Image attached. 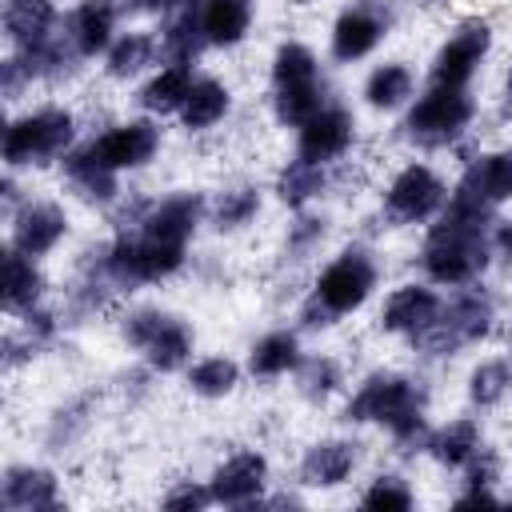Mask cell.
I'll list each match as a JSON object with an SVG mask.
<instances>
[{"mask_svg": "<svg viewBox=\"0 0 512 512\" xmlns=\"http://www.w3.org/2000/svg\"><path fill=\"white\" fill-rule=\"evenodd\" d=\"M292 4H312V0H292Z\"/></svg>", "mask_w": 512, "mask_h": 512, "instance_id": "f6af8a7d", "label": "cell"}, {"mask_svg": "<svg viewBox=\"0 0 512 512\" xmlns=\"http://www.w3.org/2000/svg\"><path fill=\"white\" fill-rule=\"evenodd\" d=\"M508 388H512V368H508V360H484V364H476L472 376H468V400H472L476 408L500 404Z\"/></svg>", "mask_w": 512, "mask_h": 512, "instance_id": "8d00e7d4", "label": "cell"}, {"mask_svg": "<svg viewBox=\"0 0 512 512\" xmlns=\"http://www.w3.org/2000/svg\"><path fill=\"white\" fill-rule=\"evenodd\" d=\"M492 48V24L472 16V20H460L456 32L436 48L432 56V84H444V88H468V80L476 76L480 60L488 56Z\"/></svg>", "mask_w": 512, "mask_h": 512, "instance_id": "ba28073f", "label": "cell"}, {"mask_svg": "<svg viewBox=\"0 0 512 512\" xmlns=\"http://www.w3.org/2000/svg\"><path fill=\"white\" fill-rule=\"evenodd\" d=\"M40 300H44V276H40V268L32 264V256L8 248L4 252V312L24 316V312L40 308Z\"/></svg>", "mask_w": 512, "mask_h": 512, "instance_id": "cb8c5ba5", "label": "cell"}, {"mask_svg": "<svg viewBox=\"0 0 512 512\" xmlns=\"http://www.w3.org/2000/svg\"><path fill=\"white\" fill-rule=\"evenodd\" d=\"M392 24V12L384 0H356L348 4L336 24H332V36H328V48H332V60L340 64H352V60H364L388 32Z\"/></svg>", "mask_w": 512, "mask_h": 512, "instance_id": "30bf717a", "label": "cell"}, {"mask_svg": "<svg viewBox=\"0 0 512 512\" xmlns=\"http://www.w3.org/2000/svg\"><path fill=\"white\" fill-rule=\"evenodd\" d=\"M340 364L332 360V356H308V360H300L296 364V384H300V392L308 396V400H324V396H332L336 388H340Z\"/></svg>", "mask_w": 512, "mask_h": 512, "instance_id": "74e56055", "label": "cell"}, {"mask_svg": "<svg viewBox=\"0 0 512 512\" xmlns=\"http://www.w3.org/2000/svg\"><path fill=\"white\" fill-rule=\"evenodd\" d=\"M112 32H116V4L112 0H80L64 20V36L80 52V60L108 52L116 40Z\"/></svg>", "mask_w": 512, "mask_h": 512, "instance_id": "d6986e66", "label": "cell"}, {"mask_svg": "<svg viewBox=\"0 0 512 512\" xmlns=\"http://www.w3.org/2000/svg\"><path fill=\"white\" fill-rule=\"evenodd\" d=\"M356 468V444L352 440H320L300 460V484L308 488H336Z\"/></svg>", "mask_w": 512, "mask_h": 512, "instance_id": "44dd1931", "label": "cell"}, {"mask_svg": "<svg viewBox=\"0 0 512 512\" xmlns=\"http://www.w3.org/2000/svg\"><path fill=\"white\" fill-rule=\"evenodd\" d=\"M156 56H160V40L156 36H148V32H124L104 52V72L112 80H132L136 72H144L148 64H156Z\"/></svg>", "mask_w": 512, "mask_h": 512, "instance_id": "83f0119b", "label": "cell"}, {"mask_svg": "<svg viewBox=\"0 0 512 512\" xmlns=\"http://www.w3.org/2000/svg\"><path fill=\"white\" fill-rule=\"evenodd\" d=\"M92 156L112 168V172H128V168H140L156 156L160 148V128L152 120H128V124H116L108 132H100L96 140H88Z\"/></svg>", "mask_w": 512, "mask_h": 512, "instance_id": "8fae6325", "label": "cell"}, {"mask_svg": "<svg viewBox=\"0 0 512 512\" xmlns=\"http://www.w3.org/2000/svg\"><path fill=\"white\" fill-rule=\"evenodd\" d=\"M256 212H260V192H256L252 184L224 188L220 200L212 204V224H216L220 232H236V228H244Z\"/></svg>", "mask_w": 512, "mask_h": 512, "instance_id": "e575fe53", "label": "cell"}, {"mask_svg": "<svg viewBox=\"0 0 512 512\" xmlns=\"http://www.w3.org/2000/svg\"><path fill=\"white\" fill-rule=\"evenodd\" d=\"M324 108V84L308 80V84H284L272 88V112L284 128H300L304 120H312Z\"/></svg>", "mask_w": 512, "mask_h": 512, "instance_id": "1f68e13d", "label": "cell"}, {"mask_svg": "<svg viewBox=\"0 0 512 512\" xmlns=\"http://www.w3.org/2000/svg\"><path fill=\"white\" fill-rule=\"evenodd\" d=\"M476 452H480V428H476V420H452V424L436 428L432 440H428V456L436 464H444V468H464Z\"/></svg>", "mask_w": 512, "mask_h": 512, "instance_id": "4dcf8cb0", "label": "cell"}, {"mask_svg": "<svg viewBox=\"0 0 512 512\" xmlns=\"http://www.w3.org/2000/svg\"><path fill=\"white\" fill-rule=\"evenodd\" d=\"M324 228H328L324 216H300L296 224H288V252H292V256L312 252V248L324 240Z\"/></svg>", "mask_w": 512, "mask_h": 512, "instance_id": "ab89813d", "label": "cell"}, {"mask_svg": "<svg viewBox=\"0 0 512 512\" xmlns=\"http://www.w3.org/2000/svg\"><path fill=\"white\" fill-rule=\"evenodd\" d=\"M452 196H464V200L484 204V208L496 212V204L512 200V152H484V156H476L464 168V176H460Z\"/></svg>", "mask_w": 512, "mask_h": 512, "instance_id": "ac0fdd59", "label": "cell"}, {"mask_svg": "<svg viewBox=\"0 0 512 512\" xmlns=\"http://www.w3.org/2000/svg\"><path fill=\"white\" fill-rule=\"evenodd\" d=\"M412 68L408 64H400V60H392V64H380L372 76H368V84H364V100L372 104V108H380V112H392V108H400L408 96H412Z\"/></svg>", "mask_w": 512, "mask_h": 512, "instance_id": "d6a6232c", "label": "cell"}, {"mask_svg": "<svg viewBox=\"0 0 512 512\" xmlns=\"http://www.w3.org/2000/svg\"><path fill=\"white\" fill-rule=\"evenodd\" d=\"M248 24H252V0H204L200 4V28L212 48L240 44Z\"/></svg>", "mask_w": 512, "mask_h": 512, "instance_id": "d4e9b609", "label": "cell"}, {"mask_svg": "<svg viewBox=\"0 0 512 512\" xmlns=\"http://www.w3.org/2000/svg\"><path fill=\"white\" fill-rule=\"evenodd\" d=\"M492 320H496L492 296L480 292V288H472V284H464L452 300H444L440 316H436L420 336H412V344H416L424 356H452V352H460L464 344H476L480 336H488Z\"/></svg>", "mask_w": 512, "mask_h": 512, "instance_id": "277c9868", "label": "cell"}, {"mask_svg": "<svg viewBox=\"0 0 512 512\" xmlns=\"http://www.w3.org/2000/svg\"><path fill=\"white\" fill-rule=\"evenodd\" d=\"M376 280H380V268H376L372 252H368V248H344V252L316 276L312 296H308V304H304V312H300L304 324H308V328H324V324H332V320L356 312V308L372 296Z\"/></svg>", "mask_w": 512, "mask_h": 512, "instance_id": "3957f363", "label": "cell"}, {"mask_svg": "<svg viewBox=\"0 0 512 512\" xmlns=\"http://www.w3.org/2000/svg\"><path fill=\"white\" fill-rule=\"evenodd\" d=\"M192 92V64H168L140 88V108L152 116H180L184 100Z\"/></svg>", "mask_w": 512, "mask_h": 512, "instance_id": "484cf974", "label": "cell"}, {"mask_svg": "<svg viewBox=\"0 0 512 512\" xmlns=\"http://www.w3.org/2000/svg\"><path fill=\"white\" fill-rule=\"evenodd\" d=\"M440 308H444V300L432 288H424V284H400L384 300V308H380V328L412 340V336H420L440 316Z\"/></svg>", "mask_w": 512, "mask_h": 512, "instance_id": "2e32d148", "label": "cell"}, {"mask_svg": "<svg viewBox=\"0 0 512 512\" xmlns=\"http://www.w3.org/2000/svg\"><path fill=\"white\" fill-rule=\"evenodd\" d=\"M228 108H232V92L220 80L200 76V80H192V92H188V100L180 108V124L188 132H204L212 124H220L228 116Z\"/></svg>", "mask_w": 512, "mask_h": 512, "instance_id": "4316f807", "label": "cell"}, {"mask_svg": "<svg viewBox=\"0 0 512 512\" xmlns=\"http://www.w3.org/2000/svg\"><path fill=\"white\" fill-rule=\"evenodd\" d=\"M124 340L144 352L152 372H176L192 356V328L180 316H168L160 308H136L120 324Z\"/></svg>", "mask_w": 512, "mask_h": 512, "instance_id": "52a82bcc", "label": "cell"}, {"mask_svg": "<svg viewBox=\"0 0 512 512\" xmlns=\"http://www.w3.org/2000/svg\"><path fill=\"white\" fill-rule=\"evenodd\" d=\"M296 364H300V340H296V332H288V328H276V332H268V336H260L256 344H252V352H248V368H252V376H284V372H296Z\"/></svg>", "mask_w": 512, "mask_h": 512, "instance_id": "f546056e", "label": "cell"}, {"mask_svg": "<svg viewBox=\"0 0 512 512\" xmlns=\"http://www.w3.org/2000/svg\"><path fill=\"white\" fill-rule=\"evenodd\" d=\"M324 168H328V164H316V160H304V156L288 160V164L276 172V196H280V204L304 208L312 196H320V192L328 188V172H324Z\"/></svg>", "mask_w": 512, "mask_h": 512, "instance_id": "f1b7e54d", "label": "cell"}, {"mask_svg": "<svg viewBox=\"0 0 512 512\" xmlns=\"http://www.w3.org/2000/svg\"><path fill=\"white\" fill-rule=\"evenodd\" d=\"M444 200H448L444 180L428 164H408L392 176L384 192V212L392 224H424L444 208Z\"/></svg>", "mask_w": 512, "mask_h": 512, "instance_id": "9c48e42d", "label": "cell"}, {"mask_svg": "<svg viewBox=\"0 0 512 512\" xmlns=\"http://www.w3.org/2000/svg\"><path fill=\"white\" fill-rule=\"evenodd\" d=\"M156 40H160V56L168 64H192L200 56V48L208 44L204 40V28H200V8L196 4H184V8L168 12Z\"/></svg>", "mask_w": 512, "mask_h": 512, "instance_id": "603a6c76", "label": "cell"}, {"mask_svg": "<svg viewBox=\"0 0 512 512\" xmlns=\"http://www.w3.org/2000/svg\"><path fill=\"white\" fill-rule=\"evenodd\" d=\"M428 4H432V0H428Z\"/></svg>", "mask_w": 512, "mask_h": 512, "instance_id": "bcb514c9", "label": "cell"}, {"mask_svg": "<svg viewBox=\"0 0 512 512\" xmlns=\"http://www.w3.org/2000/svg\"><path fill=\"white\" fill-rule=\"evenodd\" d=\"M236 384H240V368H236V360H228V356H204V360H196V364L188 368V388H192L196 396L216 400V396H228Z\"/></svg>", "mask_w": 512, "mask_h": 512, "instance_id": "836d02e7", "label": "cell"}, {"mask_svg": "<svg viewBox=\"0 0 512 512\" xmlns=\"http://www.w3.org/2000/svg\"><path fill=\"white\" fill-rule=\"evenodd\" d=\"M72 140H76V116L68 108L24 112L4 128V164L8 168H28V164L64 160Z\"/></svg>", "mask_w": 512, "mask_h": 512, "instance_id": "5b68a950", "label": "cell"}, {"mask_svg": "<svg viewBox=\"0 0 512 512\" xmlns=\"http://www.w3.org/2000/svg\"><path fill=\"white\" fill-rule=\"evenodd\" d=\"M472 116H476V104H472L468 88L428 84V92L408 108L404 132L420 148H444V144H452V140L464 136V128L472 124Z\"/></svg>", "mask_w": 512, "mask_h": 512, "instance_id": "8992f818", "label": "cell"}, {"mask_svg": "<svg viewBox=\"0 0 512 512\" xmlns=\"http://www.w3.org/2000/svg\"><path fill=\"white\" fill-rule=\"evenodd\" d=\"M504 116H512V72H508V84H504Z\"/></svg>", "mask_w": 512, "mask_h": 512, "instance_id": "ee69618b", "label": "cell"}, {"mask_svg": "<svg viewBox=\"0 0 512 512\" xmlns=\"http://www.w3.org/2000/svg\"><path fill=\"white\" fill-rule=\"evenodd\" d=\"M360 504L364 508H412V492H408V484L400 480V476H376L372 480V488L360 496Z\"/></svg>", "mask_w": 512, "mask_h": 512, "instance_id": "f35d334b", "label": "cell"}, {"mask_svg": "<svg viewBox=\"0 0 512 512\" xmlns=\"http://www.w3.org/2000/svg\"><path fill=\"white\" fill-rule=\"evenodd\" d=\"M208 204L200 192H172L164 200H152L148 212L140 216L136 232L144 236H156V240H168V244H184L188 248V236L200 228Z\"/></svg>", "mask_w": 512, "mask_h": 512, "instance_id": "4fadbf2b", "label": "cell"}, {"mask_svg": "<svg viewBox=\"0 0 512 512\" xmlns=\"http://www.w3.org/2000/svg\"><path fill=\"white\" fill-rule=\"evenodd\" d=\"M0 504L8 512H56L60 508V484L48 468L16 464L0 480Z\"/></svg>", "mask_w": 512, "mask_h": 512, "instance_id": "e0dca14e", "label": "cell"}, {"mask_svg": "<svg viewBox=\"0 0 512 512\" xmlns=\"http://www.w3.org/2000/svg\"><path fill=\"white\" fill-rule=\"evenodd\" d=\"M492 260V208L472 204L464 196H448V208L432 224L420 264L432 284L464 288Z\"/></svg>", "mask_w": 512, "mask_h": 512, "instance_id": "6da1fadb", "label": "cell"}, {"mask_svg": "<svg viewBox=\"0 0 512 512\" xmlns=\"http://www.w3.org/2000/svg\"><path fill=\"white\" fill-rule=\"evenodd\" d=\"M308 80H320L312 48H304V44H296V40L280 44L276 56H272V88H284V84H308Z\"/></svg>", "mask_w": 512, "mask_h": 512, "instance_id": "d590c367", "label": "cell"}, {"mask_svg": "<svg viewBox=\"0 0 512 512\" xmlns=\"http://www.w3.org/2000/svg\"><path fill=\"white\" fill-rule=\"evenodd\" d=\"M56 32H60V16L52 0H8L4 4V36L16 52L56 40Z\"/></svg>", "mask_w": 512, "mask_h": 512, "instance_id": "ffe728a7", "label": "cell"}, {"mask_svg": "<svg viewBox=\"0 0 512 512\" xmlns=\"http://www.w3.org/2000/svg\"><path fill=\"white\" fill-rule=\"evenodd\" d=\"M492 256L512 272V220H504V224L492 228Z\"/></svg>", "mask_w": 512, "mask_h": 512, "instance_id": "b9f144b4", "label": "cell"}, {"mask_svg": "<svg viewBox=\"0 0 512 512\" xmlns=\"http://www.w3.org/2000/svg\"><path fill=\"white\" fill-rule=\"evenodd\" d=\"M344 420L384 424L404 456L428 452V440H432V428L424 416V384L404 372H372L356 388V396L344 404Z\"/></svg>", "mask_w": 512, "mask_h": 512, "instance_id": "7a4b0ae2", "label": "cell"}, {"mask_svg": "<svg viewBox=\"0 0 512 512\" xmlns=\"http://www.w3.org/2000/svg\"><path fill=\"white\" fill-rule=\"evenodd\" d=\"M184 4H192V0H132L136 12H160V16H168V12L184 8Z\"/></svg>", "mask_w": 512, "mask_h": 512, "instance_id": "7bdbcfd3", "label": "cell"}, {"mask_svg": "<svg viewBox=\"0 0 512 512\" xmlns=\"http://www.w3.org/2000/svg\"><path fill=\"white\" fill-rule=\"evenodd\" d=\"M64 236H68V216L52 200H28V204H20L12 212V240H8V248L24 252L32 260L52 252Z\"/></svg>", "mask_w": 512, "mask_h": 512, "instance_id": "7c38bea8", "label": "cell"}, {"mask_svg": "<svg viewBox=\"0 0 512 512\" xmlns=\"http://www.w3.org/2000/svg\"><path fill=\"white\" fill-rule=\"evenodd\" d=\"M296 132H300V136H296V156L316 160V164H332V160H340V156L352 148L356 124H352V116H348L344 108L324 104V108H320L312 120H304Z\"/></svg>", "mask_w": 512, "mask_h": 512, "instance_id": "5bb4252c", "label": "cell"}, {"mask_svg": "<svg viewBox=\"0 0 512 512\" xmlns=\"http://www.w3.org/2000/svg\"><path fill=\"white\" fill-rule=\"evenodd\" d=\"M60 168H64V176H68V184L76 188V196L80 200H88V204H112L116 200V172L112 168H104L96 156H92V148L88 144H80V148H68L64 152V160H60Z\"/></svg>", "mask_w": 512, "mask_h": 512, "instance_id": "7402d4cb", "label": "cell"}, {"mask_svg": "<svg viewBox=\"0 0 512 512\" xmlns=\"http://www.w3.org/2000/svg\"><path fill=\"white\" fill-rule=\"evenodd\" d=\"M204 504H216L212 500V488L208 484H192V480H184V484H176L168 496H164V508H204Z\"/></svg>", "mask_w": 512, "mask_h": 512, "instance_id": "60d3db41", "label": "cell"}, {"mask_svg": "<svg viewBox=\"0 0 512 512\" xmlns=\"http://www.w3.org/2000/svg\"><path fill=\"white\" fill-rule=\"evenodd\" d=\"M268 484V460L260 452H236L228 456L208 488H212V500L216 504H228V508H248V504H260V492Z\"/></svg>", "mask_w": 512, "mask_h": 512, "instance_id": "9a60e30c", "label": "cell"}]
</instances>
